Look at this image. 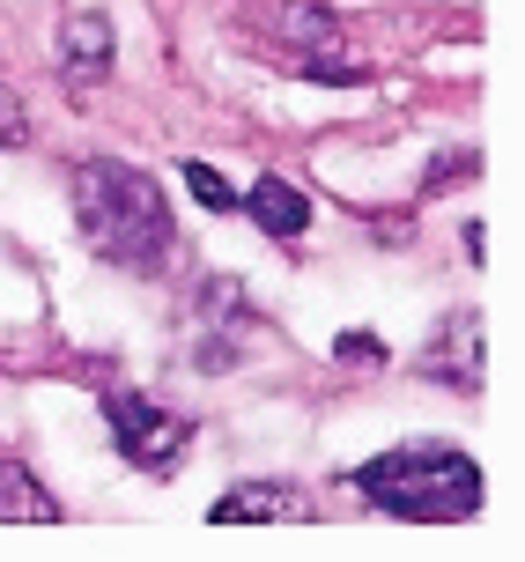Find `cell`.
Returning <instances> with one entry per match:
<instances>
[{
	"mask_svg": "<svg viewBox=\"0 0 525 562\" xmlns=\"http://www.w3.org/2000/svg\"><path fill=\"white\" fill-rule=\"evenodd\" d=\"M75 223H82L89 252L126 267V274H164L178 252V223H170V200L148 170L97 156L75 170Z\"/></svg>",
	"mask_w": 525,
	"mask_h": 562,
	"instance_id": "6da1fadb",
	"label": "cell"
},
{
	"mask_svg": "<svg viewBox=\"0 0 525 562\" xmlns=\"http://www.w3.org/2000/svg\"><path fill=\"white\" fill-rule=\"evenodd\" d=\"M356 496L400 526H459L481 510V467L451 445H400L356 467Z\"/></svg>",
	"mask_w": 525,
	"mask_h": 562,
	"instance_id": "7a4b0ae2",
	"label": "cell"
},
{
	"mask_svg": "<svg viewBox=\"0 0 525 562\" xmlns=\"http://www.w3.org/2000/svg\"><path fill=\"white\" fill-rule=\"evenodd\" d=\"M104 422H111L119 459L141 467V474H178V459H186V445H193V422L156 407V400H141V393H111Z\"/></svg>",
	"mask_w": 525,
	"mask_h": 562,
	"instance_id": "3957f363",
	"label": "cell"
},
{
	"mask_svg": "<svg viewBox=\"0 0 525 562\" xmlns=\"http://www.w3.org/2000/svg\"><path fill=\"white\" fill-rule=\"evenodd\" d=\"M104 75H111V23L97 8H75L67 30H59V82L75 89V97H89Z\"/></svg>",
	"mask_w": 525,
	"mask_h": 562,
	"instance_id": "277c9868",
	"label": "cell"
},
{
	"mask_svg": "<svg viewBox=\"0 0 525 562\" xmlns=\"http://www.w3.org/2000/svg\"><path fill=\"white\" fill-rule=\"evenodd\" d=\"M275 518H304V496L289 488V481H245V488H230L208 504V526H275Z\"/></svg>",
	"mask_w": 525,
	"mask_h": 562,
	"instance_id": "5b68a950",
	"label": "cell"
},
{
	"mask_svg": "<svg viewBox=\"0 0 525 562\" xmlns=\"http://www.w3.org/2000/svg\"><path fill=\"white\" fill-rule=\"evenodd\" d=\"M422 370H429L437 385H459V393H473V385H481V318H473V311H459L451 326H437V340H429Z\"/></svg>",
	"mask_w": 525,
	"mask_h": 562,
	"instance_id": "8992f818",
	"label": "cell"
},
{
	"mask_svg": "<svg viewBox=\"0 0 525 562\" xmlns=\"http://www.w3.org/2000/svg\"><path fill=\"white\" fill-rule=\"evenodd\" d=\"M245 215L267 229V237H281V245H289V237H304V229H311V200L297 193L281 170H267V178L245 193Z\"/></svg>",
	"mask_w": 525,
	"mask_h": 562,
	"instance_id": "52a82bcc",
	"label": "cell"
},
{
	"mask_svg": "<svg viewBox=\"0 0 525 562\" xmlns=\"http://www.w3.org/2000/svg\"><path fill=\"white\" fill-rule=\"evenodd\" d=\"M0 526H59V504L15 467V459H0Z\"/></svg>",
	"mask_w": 525,
	"mask_h": 562,
	"instance_id": "ba28073f",
	"label": "cell"
},
{
	"mask_svg": "<svg viewBox=\"0 0 525 562\" xmlns=\"http://www.w3.org/2000/svg\"><path fill=\"white\" fill-rule=\"evenodd\" d=\"M178 170H186V186H193L200 207H215V215H230V207H237V186H230L215 164H178Z\"/></svg>",
	"mask_w": 525,
	"mask_h": 562,
	"instance_id": "9c48e42d",
	"label": "cell"
},
{
	"mask_svg": "<svg viewBox=\"0 0 525 562\" xmlns=\"http://www.w3.org/2000/svg\"><path fill=\"white\" fill-rule=\"evenodd\" d=\"M23 140H30V112L0 89V148H23Z\"/></svg>",
	"mask_w": 525,
	"mask_h": 562,
	"instance_id": "30bf717a",
	"label": "cell"
},
{
	"mask_svg": "<svg viewBox=\"0 0 525 562\" xmlns=\"http://www.w3.org/2000/svg\"><path fill=\"white\" fill-rule=\"evenodd\" d=\"M333 356H340V363H378L386 348H378L370 334H340V340H333Z\"/></svg>",
	"mask_w": 525,
	"mask_h": 562,
	"instance_id": "8fae6325",
	"label": "cell"
}]
</instances>
